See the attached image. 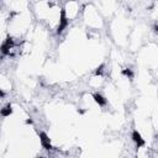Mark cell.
Segmentation results:
<instances>
[{
  "label": "cell",
  "instance_id": "1",
  "mask_svg": "<svg viewBox=\"0 0 158 158\" xmlns=\"http://www.w3.org/2000/svg\"><path fill=\"white\" fill-rule=\"evenodd\" d=\"M133 141L137 143V146H142L143 143H145V141L142 140V137H141V135L138 133L137 131H135L133 132Z\"/></svg>",
  "mask_w": 158,
  "mask_h": 158
},
{
  "label": "cell",
  "instance_id": "2",
  "mask_svg": "<svg viewBox=\"0 0 158 158\" xmlns=\"http://www.w3.org/2000/svg\"><path fill=\"white\" fill-rule=\"evenodd\" d=\"M94 99H95L96 103L99 104V105H101V106L106 104V100H105V99H104V98L101 96V95H99V94H95V95H94Z\"/></svg>",
  "mask_w": 158,
  "mask_h": 158
},
{
  "label": "cell",
  "instance_id": "3",
  "mask_svg": "<svg viewBox=\"0 0 158 158\" xmlns=\"http://www.w3.org/2000/svg\"><path fill=\"white\" fill-rule=\"evenodd\" d=\"M11 111H12V110H11V105L9 104V105H6L4 109L0 110V113H1V115H4V116H8V115L11 114Z\"/></svg>",
  "mask_w": 158,
  "mask_h": 158
}]
</instances>
